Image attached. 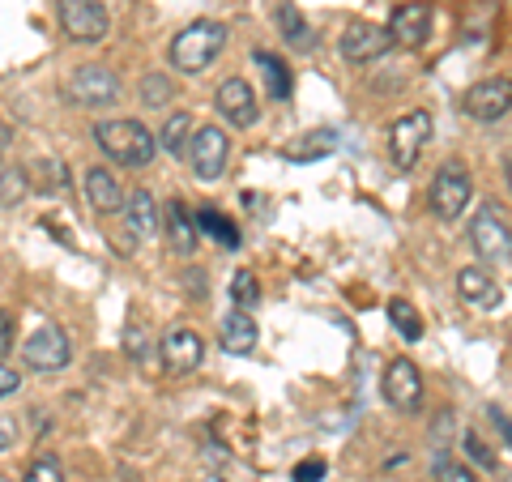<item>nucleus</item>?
I'll return each instance as SVG.
<instances>
[{
  "label": "nucleus",
  "mask_w": 512,
  "mask_h": 482,
  "mask_svg": "<svg viewBox=\"0 0 512 482\" xmlns=\"http://www.w3.org/2000/svg\"><path fill=\"white\" fill-rule=\"evenodd\" d=\"M94 141H99V150L120 167H146L158 154V141L141 120H103L94 128Z\"/></svg>",
  "instance_id": "1"
},
{
  "label": "nucleus",
  "mask_w": 512,
  "mask_h": 482,
  "mask_svg": "<svg viewBox=\"0 0 512 482\" xmlns=\"http://www.w3.org/2000/svg\"><path fill=\"white\" fill-rule=\"evenodd\" d=\"M222 47H227V26L222 22H210V18L188 22L171 39V64L180 73H205L222 56Z\"/></svg>",
  "instance_id": "2"
},
{
  "label": "nucleus",
  "mask_w": 512,
  "mask_h": 482,
  "mask_svg": "<svg viewBox=\"0 0 512 482\" xmlns=\"http://www.w3.org/2000/svg\"><path fill=\"white\" fill-rule=\"evenodd\" d=\"M431 128H436L431 111H406L402 120H393V128H389V158H393V171H414L423 146L431 141Z\"/></svg>",
  "instance_id": "3"
},
{
  "label": "nucleus",
  "mask_w": 512,
  "mask_h": 482,
  "mask_svg": "<svg viewBox=\"0 0 512 482\" xmlns=\"http://www.w3.org/2000/svg\"><path fill=\"white\" fill-rule=\"evenodd\" d=\"M470 197H474V180L466 163H444L436 171V180H431V214L440 222H453L470 205Z\"/></svg>",
  "instance_id": "4"
},
{
  "label": "nucleus",
  "mask_w": 512,
  "mask_h": 482,
  "mask_svg": "<svg viewBox=\"0 0 512 482\" xmlns=\"http://www.w3.org/2000/svg\"><path fill=\"white\" fill-rule=\"evenodd\" d=\"M470 248L478 261H487V265H504L512 261V227L491 210V205H483L474 218H470Z\"/></svg>",
  "instance_id": "5"
},
{
  "label": "nucleus",
  "mask_w": 512,
  "mask_h": 482,
  "mask_svg": "<svg viewBox=\"0 0 512 482\" xmlns=\"http://www.w3.org/2000/svg\"><path fill=\"white\" fill-rule=\"evenodd\" d=\"M73 103L82 107H111L120 103V77L107 69V64H77L69 73V82H64Z\"/></svg>",
  "instance_id": "6"
},
{
  "label": "nucleus",
  "mask_w": 512,
  "mask_h": 482,
  "mask_svg": "<svg viewBox=\"0 0 512 482\" xmlns=\"http://www.w3.org/2000/svg\"><path fill=\"white\" fill-rule=\"evenodd\" d=\"M227 154H231V137L218 124H205L192 133L188 141V167L197 180H218L227 171Z\"/></svg>",
  "instance_id": "7"
},
{
  "label": "nucleus",
  "mask_w": 512,
  "mask_h": 482,
  "mask_svg": "<svg viewBox=\"0 0 512 482\" xmlns=\"http://www.w3.org/2000/svg\"><path fill=\"white\" fill-rule=\"evenodd\" d=\"M60 26L73 43H103L107 39V9L99 0H56Z\"/></svg>",
  "instance_id": "8"
},
{
  "label": "nucleus",
  "mask_w": 512,
  "mask_h": 482,
  "mask_svg": "<svg viewBox=\"0 0 512 482\" xmlns=\"http://www.w3.org/2000/svg\"><path fill=\"white\" fill-rule=\"evenodd\" d=\"M461 111L470 120L495 124L512 111V77H487V82H474L466 94H461Z\"/></svg>",
  "instance_id": "9"
},
{
  "label": "nucleus",
  "mask_w": 512,
  "mask_h": 482,
  "mask_svg": "<svg viewBox=\"0 0 512 482\" xmlns=\"http://www.w3.org/2000/svg\"><path fill=\"white\" fill-rule=\"evenodd\" d=\"M380 393H384V401H389L393 410L414 414L423 406V376H419V367H414L410 359H393L389 367H384V376H380Z\"/></svg>",
  "instance_id": "10"
},
{
  "label": "nucleus",
  "mask_w": 512,
  "mask_h": 482,
  "mask_svg": "<svg viewBox=\"0 0 512 482\" xmlns=\"http://www.w3.org/2000/svg\"><path fill=\"white\" fill-rule=\"evenodd\" d=\"M158 359H163V367L171 376H188V372H197L201 359H205V342H201V333L197 329H188V325H175L163 333V342H158Z\"/></svg>",
  "instance_id": "11"
},
{
  "label": "nucleus",
  "mask_w": 512,
  "mask_h": 482,
  "mask_svg": "<svg viewBox=\"0 0 512 482\" xmlns=\"http://www.w3.org/2000/svg\"><path fill=\"white\" fill-rule=\"evenodd\" d=\"M22 359H26V367H35V372H60V367L73 359V346H69V337H64V329L47 325L22 342Z\"/></svg>",
  "instance_id": "12"
},
{
  "label": "nucleus",
  "mask_w": 512,
  "mask_h": 482,
  "mask_svg": "<svg viewBox=\"0 0 512 482\" xmlns=\"http://www.w3.org/2000/svg\"><path fill=\"white\" fill-rule=\"evenodd\" d=\"M393 47V35H389V26H372V22H350L346 30H342V39H338V52H342V60H350V64H372V60H380L384 52Z\"/></svg>",
  "instance_id": "13"
},
{
  "label": "nucleus",
  "mask_w": 512,
  "mask_h": 482,
  "mask_svg": "<svg viewBox=\"0 0 512 482\" xmlns=\"http://www.w3.org/2000/svg\"><path fill=\"white\" fill-rule=\"evenodd\" d=\"M389 35L397 47H423L431 35V5L427 0H406V5H397L393 18H389Z\"/></svg>",
  "instance_id": "14"
},
{
  "label": "nucleus",
  "mask_w": 512,
  "mask_h": 482,
  "mask_svg": "<svg viewBox=\"0 0 512 482\" xmlns=\"http://www.w3.org/2000/svg\"><path fill=\"white\" fill-rule=\"evenodd\" d=\"M214 107L222 111V120H231L235 128H252L256 124V94L244 77H227L214 90Z\"/></svg>",
  "instance_id": "15"
},
{
  "label": "nucleus",
  "mask_w": 512,
  "mask_h": 482,
  "mask_svg": "<svg viewBox=\"0 0 512 482\" xmlns=\"http://www.w3.org/2000/svg\"><path fill=\"white\" fill-rule=\"evenodd\" d=\"M457 295L470 303V308H483V312H495L504 303V291L495 282V273H487L483 265H461L457 273Z\"/></svg>",
  "instance_id": "16"
},
{
  "label": "nucleus",
  "mask_w": 512,
  "mask_h": 482,
  "mask_svg": "<svg viewBox=\"0 0 512 482\" xmlns=\"http://www.w3.org/2000/svg\"><path fill=\"white\" fill-rule=\"evenodd\" d=\"M82 188H86V201L99 214H116V210H124V205H128V197L120 192V180L107 167H86Z\"/></svg>",
  "instance_id": "17"
},
{
  "label": "nucleus",
  "mask_w": 512,
  "mask_h": 482,
  "mask_svg": "<svg viewBox=\"0 0 512 482\" xmlns=\"http://www.w3.org/2000/svg\"><path fill=\"white\" fill-rule=\"evenodd\" d=\"M124 222H128V231H133L137 239H154L158 227H163V210H158L154 192L137 188L133 197H128V205H124Z\"/></svg>",
  "instance_id": "18"
},
{
  "label": "nucleus",
  "mask_w": 512,
  "mask_h": 482,
  "mask_svg": "<svg viewBox=\"0 0 512 482\" xmlns=\"http://www.w3.org/2000/svg\"><path fill=\"white\" fill-rule=\"evenodd\" d=\"M218 337H222V350H227V355H252L256 350V320L235 308L227 320H222Z\"/></svg>",
  "instance_id": "19"
},
{
  "label": "nucleus",
  "mask_w": 512,
  "mask_h": 482,
  "mask_svg": "<svg viewBox=\"0 0 512 482\" xmlns=\"http://www.w3.org/2000/svg\"><path fill=\"white\" fill-rule=\"evenodd\" d=\"M338 150V133H329V128H316V133H303L299 141L286 146V158L291 163H316V158H325Z\"/></svg>",
  "instance_id": "20"
},
{
  "label": "nucleus",
  "mask_w": 512,
  "mask_h": 482,
  "mask_svg": "<svg viewBox=\"0 0 512 482\" xmlns=\"http://www.w3.org/2000/svg\"><path fill=\"white\" fill-rule=\"evenodd\" d=\"M167 231H171V244H175V252H192L197 248V218L188 214V205L184 201H171L167 205Z\"/></svg>",
  "instance_id": "21"
},
{
  "label": "nucleus",
  "mask_w": 512,
  "mask_h": 482,
  "mask_svg": "<svg viewBox=\"0 0 512 482\" xmlns=\"http://www.w3.org/2000/svg\"><path fill=\"white\" fill-rule=\"evenodd\" d=\"M252 64L261 69L265 77V90H269V99H291V69L274 56V52H252Z\"/></svg>",
  "instance_id": "22"
},
{
  "label": "nucleus",
  "mask_w": 512,
  "mask_h": 482,
  "mask_svg": "<svg viewBox=\"0 0 512 482\" xmlns=\"http://www.w3.org/2000/svg\"><path fill=\"white\" fill-rule=\"evenodd\" d=\"M389 325L406 337V342H419L423 337V316L410 299H389Z\"/></svg>",
  "instance_id": "23"
},
{
  "label": "nucleus",
  "mask_w": 512,
  "mask_h": 482,
  "mask_svg": "<svg viewBox=\"0 0 512 482\" xmlns=\"http://www.w3.org/2000/svg\"><path fill=\"white\" fill-rule=\"evenodd\" d=\"M197 227H201L205 235H210L218 248H227V252H235V248H239V231H235V222H231V218H222L218 210H201V214H197Z\"/></svg>",
  "instance_id": "24"
},
{
  "label": "nucleus",
  "mask_w": 512,
  "mask_h": 482,
  "mask_svg": "<svg viewBox=\"0 0 512 482\" xmlns=\"http://www.w3.org/2000/svg\"><path fill=\"white\" fill-rule=\"evenodd\" d=\"M188 133H192V116L188 111H175V116L163 124V133H158V146L171 150V154H188Z\"/></svg>",
  "instance_id": "25"
},
{
  "label": "nucleus",
  "mask_w": 512,
  "mask_h": 482,
  "mask_svg": "<svg viewBox=\"0 0 512 482\" xmlns=\"http://www.w3.org/2000/svg\"><path fill=\"white\" fill-rule=\"evenodd\" d=\"M231 303L239 312H252L256 303H261V286H256V273L248 269H239L235 278H231Z\"/></svg>",
  "instance_id": "26"
},
{
  "label": "nucleus",
  "mask_w": 512,
  "mask_h": 482,
  "mask_svg": "<svg viewBox=\"0 0 512 482\" xmlns=\"http://www.w3.org/2000/svg\"><path fill=\"white\" fill-rule=\"evenodd\" d=\"M154 337L146 333V325L141 320H128V329H124V350H128V359L133 363H150L154 359Z\"/></svg>",
  "instance_id": "27"
},
{
  "label": "nucleus",
  "mask_w": 512,
  "mask_h": 482,
  "mask_svg": "<svg viewBox=\"0 0 512 482\" xmlns=\"http://www.w3.org/2000/svg\"><path fill=\"white\" fill-rule=\"evenodd\" d=\"M278 26H282V35L291 39L295 47H312V30H308V22H303V13L295 5H282L278 9Z\"/></svg>",
  "instance_id": "28"
},
{
  "label": "nucleus",
  "mask_w": 512,
  "mask_h": 482,
  "mask_svg": "<svg viewBox=\"0 0 512 482\" xmlns=\"http://www.w3.org/2000/svg\"><path fill=\"white\" fill-rule=\"evenodd\" d=\"M171 99V82L163 73H150V77H141V103L146 107H163Z\"/></svg>",
  "instance_id": "29"
},
{
  "label": "nucleus",
  "mask_w": 512,
  "mask_h": 482,
  "mask_svg": "<svg viewBox=\"0 0 512 482\" xmlns=\"http://www.w3.org/2000/svg\"><path fill=\"white\" fill-rule=\"evenodd\" d=\"M436 482H478L466 465L461 461H453V457H444V453H436Z\"/></svg>",
  "instance_id": "30"
},
{
  "label": "nucleus",
  "mask_w": 512,
  "mask_h": 482,
  "mask_svg": "<svg viewBox=\"0 0 512 482\" xmlns=\"http://www.w3.org/2000/svg\"><path fill=\"white\" fill-rule=\"evenodd\" d=\"M22 482H64V470H60V461H56V457H39V461L26 470Z\"/></svg>",
  "instance_id": "31"
},
{
  "label": "nucleus",
  "mask_w": 512,
  "mask_h": 482,
  "mask_svg": "<svg viewBox=\"0 0 512 482\" xmlns=\"http://www.w3.org/2000/svg\"><path fill=\"white\" fill-rule=\"evenodd\" d=\"M325 474H329V465L320 461V457H308V461H299V465H295V474H291V478H295V482H320Z\"/></svg>",
  "instance_id": "32"
},
{
  "label": "nucleus",
  "mask_w": 512,
  "mask_h": 482,
  "mask_svg": "<svg viewBox=\"0 0 512 482\" xmlns=\"http://www.w3.org/2000/svg\"><path fill=\"white\" fill-rule=\"evenodd\" d=\"M466 453H470L478 465H483V470H495V453H491V448H487L483 440L474 436V431H466Z\"/></svg>",
  "instance_id": "33"
},
{
  "label": "nucleus",
  "mask_w": 512,
  "mask_h": 482,
  "mask_svg": "<svg viewBox=\"0 0 512 482\" xmlns=\"http://www.w3.org/2000/svg\"><path fill=\"white\" fill-rule=\"evenodd\" d=\"M487 419H491V427H495V431H500V440L512 448V419H508V414H504L500 406H491V410H487Z\"/></svg>",
  "instance_id": "34"
},
{
  "label": "nucleus",
  "mask_w": 512,
  "mask_h": 482,
  "mask_svg": "<svg viewBox=\"0 0 512 482\" xmlns=\"http://www.w3.org/2000/svg\"><path fill=\"white\" fill-rule=\"evenodd\" d=\"M9 350H13V320L5 308H0V359H5Z\"/></svg>",
  "instance_id": "35"
},
{
  "label": "nucleus",
  "mask_w": 512,
  "mask_h": 482,
  "mask_svg": "<svg viewBox=\"0 0 512 482\" xmlns=\"http://www.w3.org/2000/svg\"><path fill=\"white\" fill-rule=\"evenodd\" d=\"M18 384H22V376H18V372H13V367H5V363H0V397L18 393Z\"/></svg>",
  "instance_id": "36"
},
{
  "label": "nucleus",
  "mask_w": 512,
  "mask_h": 482,
  "mask_svg": "<svg viewBox=\"0 0 512 482\" xmlns=\"http://www.w3.org/2000/svg\"><path fill=\"white\" fill-rule=\"evenodd\" d=\"M13 440H18V427H13L9 419H0V453H5V448H9Z\"/></svg>",
  "instance_id": "37"
},
{
  "label": "nucleus",
  "mask_w": 512,
  "mask_h": 482,
  "mask_svg": "<svg viewBox=\"0 0 512 482\" xmlns=\"http://www.w3.org/2000/svg\"><path fill=\"white\" fill-rule=\"evenodd\" d=\"M9 141H13V133H9V124H0V158L9 154Z\"/></svg>",
  "instance_id": "38"
},
{
  "label": "nucleus",
  "mask_w": 512,
  "mask_h": 482,
  "mask_svg": "<svg viewBox=\"0 0 512 482\" xmlns=\"http://www.w3.org/2000/svg\"><path fill=\"white\" fill-rule=\"evenodd\" d=\"M504 180H508V188H512V158H508V163H504Z\"/></svg>",
  "instance_id": "39"
}]
</instances>
